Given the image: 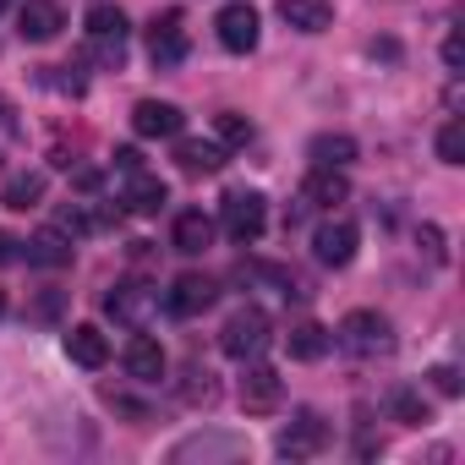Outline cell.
Wrapping results in <instances>:
<instances>
[{
	"label": "cell",
	"instance_id": "6da1fadb",
	"mask_svg": "<svg viewBox=\"0 0 465 465\" xmlns=\"http://www.w3.org/2000/svg\"><path fill=\"white\" fill-rule=\"evenodd\" d=\"M219 224H224V236L236 242V247H252V242L263 236V230H269V203H263V192H252V186L224 192Z\"/></svg>",
	"mask_w": 465,
	"mask_h": 465
},
{
	"label": "cell",
	"instance_id": "7a4b0ae2",
	"mask_svg": "<svg viewBox=\"0 0 465 465\" xmlns=\"http://www.w3.org/2000/svg\"><path fill=\"white\" fill-rule=\"evenodd\" d=\"M219 351L230 361H258L269 351V312H258V307L230 312V323L219 329Z\"/></svg>",
	"mask_w": 465,
	"mask_h": 465
},
{
	"label": "cell",
	"instance_id": "3957f363",
	"mask_svg": "<svg viewBox=\"0 0 465 465\" xmlns=\"http://www.w3.org/2000/svg\"><path fill=\"white\" fill-rule=\"evenodd\" d=\"M334 340L351 351V356H389L394 351V323L383 312H345Z\"/></svg>",
	"mask_w": 465,
	"mask_h": 465
},
{
	"label": "cell",
	"instance_id": "277c9868",
	"mask_svg": "<svg viewBox=\"0 0 465 465\" xmlns=\"http://www.w3.org/2000/svg\"><path fill=\"white\" fill-rule=\"evenodd\" d=\"M83 28H88L94 61H104V66H121V61H126V34H132V23H126L121 6H94Z\"/></svg>",
	"mask_w": 465,
	"mask_h": 465
},
{
	"label": "cell",
	"instance_id": "5b68a950",
	"mask_svg": "<svg viewBox=\"0 0 465 465\" xmlns=\"http://www.w3.org/2000/svg\"><path fill=\"white\" fill-rule=\"evenodd\" d=\"M104 312L121 323V329H148L159 318V291L143 285V280H121L110 296H104Z\"/></svg>",
	"mask_w": 465,
	"mask_h": 465
},
{
	"label": "cell",
	"instance_id": "8992f818",
	"mask_svg": "<svg viewBox=\"0 0 465 465\" xmlns=\"http://www.w3.org/2000/svg\"><path fill=\"white\" fill-rule=\"evenodd\" d=\"M148 55H153L159 72H170V66L186 61V17L181 12H159L148 23Z\"/></svg>",
	"mask_w": 465,
	"mask_h": 465
},
{
	"label": "cell",
	"instance_id": "52a82bcc",
	"mask_svg": "<svg viewBox=\"0 0 465 465\" xmlns=\"http://www.w3.org/2000/svg\"><path fill=\"white\" fill-rule=\"evenodd\" d=\"M323 443H329V427H323V416L318 411H296L291 416V427L280 432V454L285 460H312V454H323Z\"/></svg>",
	"mask_w": 465,
	"mask_h": 465
},
{
	"label": "cell",
	"instance_id": "ba28073f",
	"mask_svg": "<svg viewBox=\"0 0 465 465\" xmlns=\"http://www.w3.org/2000/svg\"><path fill=\"white\" fill-rule=\"evenodd\" d=\"M213 34H219V45L230 55H252L258 50V12L247 6V0H236V6H224L213 17Z\"/></svg>",
	"mask_w": 465,
	"mask_h": 465
},
{
	"label": "cell",
	"instance_id": "9c48e42d",
	"mask_svg": "<svg viewBox=\"0 0 465 465\" xmlns=\"http://www.w3.org/2000/svg\"><path fill=\"white\" fill-rule=\"evenodd\" d=\"M242 405L252 411V416H274L280 405H285V378L274 372V367H247V378H242Z\"/></svg>",
	"mask_w": 465,
	"mask_h": 465
},
{
	"label": "cell",
	"instance_id": "30bf717a",
	"mask_svg": "<svg viewBox=\"0 0 465 465\" xmlns=\"http://www.w3.org/2000/svg\"><path fill=\"white\" fill-rule=\"evenodd\" d=\"M219 302V285L208 280V274H181L170 291H164V307L175 312V318H197V312H208Z\"/></svg>",
	"mask_w": 465,
	"mask_h": 465
},
{
	"label": "cell",
	"instance_id": "8fae6325",
	"mask_svg": "<svg viewBox=\"0 0 465 465\" xmlns=\"http://www.w3.org/2000/svg\"><path fill=\"white\" fill-rule=\"evenodd\" d=\"M356 224L351 219H329V224H318V236H312V252H318V263H329V269H345L351 258H356Z\"/></svg>",
	"mask_w": 465,
	"mask_h": 465
},
{
	"label": "cell",
	"instance_id": "7c38bea8",
	"mask_svg": "<svg viewBox=\"0 0 465 465\" xmlns=\"http://www.w3.org/2000/svg\"><path fill=\"white\" fill-rule=\"evenodd\" d=\"M61 28H66V12L55 6V0H23L17 6V34L28 45H50Z\"/></svg>",
	"mask_w": 465,
	"mask_h": 465
},
{
	"label": "cell",
	"instance_id": "4fadbf2b",
	"mask_svg": "<svg viewBox=\"0 0 465 465\" xmlns=\"http://www.w3.org/2000/svg\"><path fill=\"white\" fill-rule=\"evenodd\" d=\"M23 263H34V269H66L72 263V236H66L61 224L39 230V236L23 242Z\"/></svg>",
	"mask_w": 465,
	"mask_h": 465
},
{
	"label": "cell",
	"instance_id": "5bb4252c",
	"mask_svg": "<svg viewBox=\"0 0 465 465\" xmlns=\"http://www.w3.org/2000/svg\"><path fill=\"white\" fill-rule=\"evenodd\" d=\"M181 104H170V99H143L137 110H132V132L137 137H175L181 132Z\"/></svg>",
	"mask_w": 465,
	"mask_h": 465
},
{
	"label": "cell",
	"instance_id": "9a60e30c",
	"mask_svg": "<svg viewBox=\"0 0 465 465\" xmlns=\"http://www.w3.org/2000/svg\"><path fill=\"white\" fill-rule=\"evenodd\" d=\"M247 454V438L236 432H208V438H186L170 449V460H242Z\"/></svg>",
	"mask_w": 465,
	"mask_h": 465
},
{
	"label": "cell",
	"instance_id": "2e32d148",
	"mask_svg": "<svg viewBox=\"0 0 465 465\" xmlns=\"http://www.w3.org/2000/svg\"><path fill=\"white\" fill-rule=\"evenodd\" d=\"M170 247H175V252H186V258L208 252V247H213V219H208L203 208H186V213H175V230H170Z\"/></svg>",
	"mask_w": 465,
	"mask_h": 465
},
{
	"label": "cell",
	"instance_id": "e0dca14e",
	"mask_svg": "<svg viewBox=\"0 0 465 465\" xmlns=\"http://www.w3.org/2000/svg\"><path fill=\"white\" fill-rule=\"evenodd\" d=\"M175 164H181L186 175H219V170H224V143L181 137V143H175Z\"/></svg>",
	"mask_w": 465,
	"mask_h": 465
},
{
	"label": "cell",
	"instance_id": "ac0fdd59",
	"mask_svg": "<svg viewBox=\"0 0 465 465\" xmlns=\"http://www.w3.org/2000/svg\"><path fill=\"white\" fill-rule=\"evenodd\" d=\"M121 203H126L132 213H159V208L170 203V186H164L159 175H148V170H132L126 186H121Z\"/></svg>",
	"mask_w": 465,
	"mask_h": 465
},
{
	"label": "cell",
	"instance_id": "d6986e66",
	"mask_svg": "<svg viewBox=\"0 0 465 465\" xmlns=\"http://www.w3.org/2000/svg\"><path fill=\"white\" fill-rule=\"evenodd\" d=\"M121 361H126V378H132V383H159V378H164V345L148 340V334H137Z\"/></svg>",
	"mask_w": 465,
	"mask_h": 465
},
{
	"label": "cell",
	"instance_id": "ffe728a7",
	"mask_svg": "<svg viewBox=\"0 0 465 465\" xmlns=\"http://www.w3.org/2000/svg\"><path fill=\"white\" fill-rule=\"evenodd\" d=\"M280 17L296 34H329L334 28V6H329V0H280Z\"/></svg>",
	"mask_w": 465,
	"mask_h": 465
},
{
	"label": "cell",
	"instance_id": "44dd1931",
	"mask_svg": "<svg viewBox=\"0 0 465 465\" xmlns=\"http://www.w3.org/2000/svg\"><path fill=\"white\" fill-rule=\"evenodd\" d=\"M345 197H351L345 170H323V164H312V175H307V186H302V203H307V208H334V203H345Z\"/></svg>",
	"mask_w": 465,
	"mask_h": 465
},
{
	"label": "cell",
	"instance_id": "7402d4cb",
	"mask_svg": "<svg viewBox=\"0 0 465 465\" xmlns=\"http://www.w3.org/2000/svg\"><path fill=\"white\" fill-rule=\"evenodd\" d=\"M66 356H72L77 367L99 372V367L110 361V340H104V329H94V323H77V329L66 334Z\"/></svg>",
	"mask_w": 465,
	"mask_h": 465
},
{
	"label": "cell",
	"instance_id": "603a6c76",
	"mask_svg": "<svg viewBox=\"0 0 465 465\" xmlns=\"http://www.w3.org/2000/svg\"><path fill=\"white\" fill-rule=\"evenodd\" d=\"M0 203H6L12 213L39 208V203H45V170H23V175H12L6 186H0Z\"/></svg>",
	"mask_w": 465,
	"mask_h": 465
},
{
	"label": "cell",
	"instance_id": "cb8c5ba5",
	"mask_svg": "<svg viewBox=\"0 0 465 465\" xmlns=\"http://www.w3.org/2000/svg\"><path fill=\"white\" fill-rule=\"evenodd\" d=\"M356 159V137H345V132H323V137H312V164H323V170H345Z\"/></svg>",
	"mask_w": 465,
	"mask_h": 465
},
{
	"label": "cell",
	"instance_id": "d4e9b609",
	"mask_svg": "<svg viewBox=\"0 0 465 465\" xmlns=\"http://www.w3.org/2000/svg\"><path fill=\"white\" fill-rule=\"evenodd\" d=\"M285 345H291V356H296V361H318V356L334 345V334H329L323 323H296V329L285 334Z\"/></svg>",
	"mask_w": 465,
	"mask_h": 465
},
{
	"label": "cell",
	"instance_id": "484cf974",
	"mask_svg": "<svg viewBox=\"0 0 465 465\" xmlns=\"http://www.w3.org/2000/svg\"><path fill=\"white\" fill-rule=\"evenodd\" d=\"M181 400H186L192 411H197V405H203V411L219 405V378H213L208 367H186V372H181Z\"/></svg>",
	"mask_w": 465,
	"mask_h": 465
},
{
	"label": "cell",
	"instance_id": "4316f807",
	"mask_svg": "<svg viewBox=\"0 0 465 465\" xmlns=\"http://www.w3.org/2000/svg\"><path fill=\"white\" fill-rule=\"evenodd\" d=\"M389 411H394L405 427H427V421H432V405L421 400V389H394V394H389Z\"/></svg>",
	"mask_w": 465,
	"mask_h": 465
},
{
	"label": "cell",
	"instance_id": "83f0119b",
	"mask_svg": "<svg viewBox=\"0 0 465 465\" xmlns=\"http://www.w3.org/2000/svg\"><path fill=\"white\" fill-rule=\"evenodd\" d=\"M213 137H219L224 148H247V143H252V121H247L242 110H219V115H213Z\"/></svg>",
	"mask_w": 465,
	"mask_h": 465
},
{
	"label": "cell",
	"instance_id": "f1b7e54d",
	"mask_svg": "<svg viewBox=\"0 0 465 465\" xmlns=\"http://www.w3.org/2000/svg\"><path fill=\"white\" fill-rule=\"evenodd\" d=\"M438 159H443V164H465V121H443V132H438Z\"/></svg>",
	"mask_w": 465,
	"mask_h": 465
},
{
	"label": "cell",
	"instance_id": "f546056e",
	"mask_svg": "<svg viewBox=\"0 0 465 465\" xmlns=\"http://www.w3.org/2000/svg\"><path fill=\"white\" fill-rule=\"evenodd\" d=\"M421 247H427V258H432V263H443V258H449V252H443V230H438V224H421Z\"/></svg>",
	"mask_w": 465,
	"mask_h": 465
},
{
	"label": "cell",
	"instance_id": "4dcf8cb0",
	"mask_svg": "<svg viewBox=\"0 0 465 465\" xmlns=\"http://www.w3.org/2000/svg\"><path fill=\"white\" fill-rule=\"evenodd\" d=\"M427 378H432V389H438V394H460V372H454V367H432Z\"/></svg>",
	"mask_w": 465,
	"mask_h": 465
},
{
	"label": "cell",
	"instance_id": "1f68e13d",
	"mask_svg": "<svg viewBox=\"0 0 465 465\" xmlns=\"http://www.w3.org/2000/svg\"><path fill=\"white\" fill-rule=\"evenodd\" d=\"M12 263H23V242L0 230V269H12Z\"/></svg>",
	"mask_w": 465,
	"mask_h": 465
},
{
	"label": "cell",
	"instance_id": "d6a6232c",
	"mask_svg": "<svg viewBox=\"0 0 465 465\" xmlns=\"http://www.w3.org/2000/svg\"><path fill=\"white\" fill-rule=\"evenodd\" d=\"M115 170H121V175L143 170V153H137V148H115Z\"/></svg>",
	"mask_w": 465,
	"mask_h": 465
},
{
	"label": "cell",
	"instance_id": "836d02e7",
	"mask_svg": "<svg viewBox=\"0 0 465 465\" xmlns=\"http://www.w3.org/2000/svg\"><path fill=\"white\" fill-rule=\"evenodd\" d=\"M12 126H17V104L0 94V132H12Z\"/></svg>",
	"mask_w": 465,
	"mask_h": 465
},
{
	"label": "cell",
	"instance_id": "e575fe53",
	"mask_svg": "<svg viewBox=\"0 0 465 465\" xmlns=\"http://www.w3.org/2000/svg\"><path fill=\"white\" fill-rule=\"evenodd\" d=\"M443 61H449V72H460V34L443 39Z\"/></svg>",
	"mask_w": 465,
	"mask_h": 465
},
{
	"label": "cell",
	"instance_id": "d590c367",
	"mask_svg": "<svg viewBox=\"0 0 465 465\" xmlns=\"http://www.w3.org/2000/svg\"><path fill=\"white\" fill-rule=\"evenodd\" d=\"M6 12H12V0H0V17H6Z\"/></svg>",
	"mask_w": 465,
	"mask_h": 465
},
{
	"label": "cell",
	"instance_id": "8d00e7d4",
	"mask_svg": "<svg viewBox=\"0 0 465 465\" xmlns=\"http://www.w3.org/2000/svg\"><path fill=\"white\" fill-rule=\"evenodd\" d=\"M0 312H6V296H0Z\"/></svg>",
	"mask_w": 465,
	"mask_h": 465
}]
</instances>
